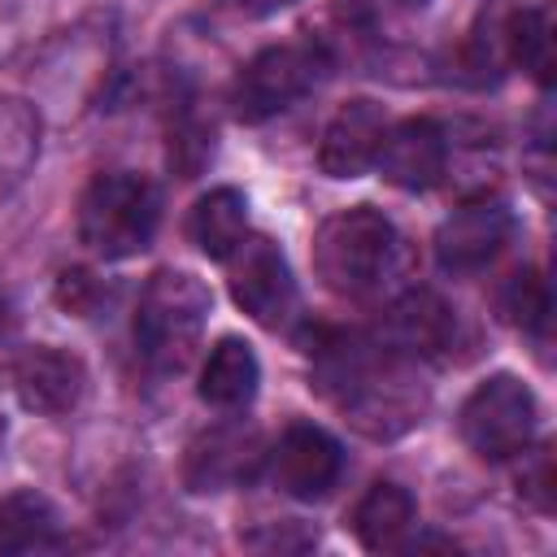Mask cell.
Wrapping results in <instances>:
<instances>
[{
  "label": "cell",
  "mask_w": 557,
  "mask_h": 557,
  "mask_svg": "<svg viewBox=\"0 0 557 557\" xmlns=\"http://www.w3.org/2000/svg\"><path fill=\"white\" fill-rule=\"evenodd\" d=\"M213 296L209 287L187 270H157L139 296L135 313V344L157 370H178L191 348L200 344V331L209 322Z\"/></svg>",
  "instance_id": "4"
},
{
  "label": "cell",
  "mask_w": 557,
  "mask_h": 557,
  "mask_svg": "<svg viewBox=\"0 0 557 557\" xmlns=\"http://www.w3.org/2000/svg\"><path fill=\"white\" fill-rule=\"evenodd\" d=\"M322 392L339 405V413L370 440H396L413 422H422L426 396L400 352H383L370 344H331L318 348Z\"/></svg>",
  "instance_id": "1"
},
{
  "label": "cell",
  "mask_w": 557,
  "mask_h": 557,
  "mask_svg": "<svg viewBox=\"0 0 557 557\" xmlns=\"http://www.w3.org/2000/svg\"><path fill=\"white\" fill-rule=\"evenodd\" d=\"M257 383H261V361L252 352L248 339H218L205 357V370H200V400L213 405V409H244L252 396H257Z\"/></svg>",
  "instance_id": "15"
},
{
  "label": "cell",
  "mask_w": 557,
  "mask_h": 557,
  "mask_svg": "<svg viewBox=\"0 0 557 557\" xmlns=\"http://www.w3.org/2000/svg\"><path fill=\"white\" fill-rule=\"evenodd\" d=\"M270 470H274L278 492H287L292 500H322L344 474V448L331 431L313 422H296L274 444Z\"/></svg>",
  "instance_id": "9"
},
{
  "label": "cell",
  "mask_w": 557,
  "mask_h": 557,
  "mask_svg": "<svg viewBox=\"0 0 557 557\" xmlns=\"http://www.w3.org/2000/svg\"><path fill=\"white\" fill-rule=\"evenodd\" d=\"M17 326V313H13V300H9V292L0 287V335H9Z\"/></svg>",
  "instance_id": "25"
},
{
  "label": "cell",
  "mask_w": 557,
  "mask_h": 557,
  "mask_svg": "<svg viewBox=\"0 0 557 557\" xmlns=\"http://www.w3.org/2000/svg\"><path fill=\"white\" fill-rule=\"evenodd\" d=\"M0 444H4V418H0Z\"/></svg>",
  "instance_id": "27"
},
{
  "label": "cell",
  "mask_w": 557,
  "mask_h": 557,
  "mask_svg": "<svg viewBox=\"0 0 557 557\" xmlns=\"http://www.w3.org/2000/svg\"><path fill=\"white\" fill-rule=\"evenodd\" d=\"M313 265H318V278L335 296L370 300L400 274L405 239L379 209L352 205L322 222L313 239Z\"/></svg>",
  "instance_id": "2"
},
{
  "label": "cell",
  "mask_w": 557,
  "mask_h": 557,
  "mask_svg": "<svg viewBox=\"0 0 557 557\" xmlns=\"http://www.w3.org/2000/svg\"><path fill=\"white\" fill-rule=\"evenodd\" d=\"M518 483H522V496H527L540 513H548V509H553V457H548V448L531 453V461L522 466Z\"/></svg>",
  "instance_id": "22"
},
{
  "label": "cell",
  "mask_w": 557,
  "mask_h": 557,
  "mask_svg": "<svg viewBox=\"0 0 557 557\" xmlns=\"http://www.w3.org/2000/svg\"><path fill=\"white\" fill-rule=\"evenodd\" d=\"M157 222H161V191L144 174H126V170L100 174L78 200V239L104 261L144 252L157 235Z\"/></svg>",
  "instance_id": "3"
},
{
  "label": "cell",
  "mask_w": 557,
  "mask_h": 557,
  "mask_svg": "<svg viewBox=\"0 0 557 557\" xmlns=\"http://www.w3.org/2000/svg\"><path fill=\"white\" fill-rule=\"evenodd\" d=\"M548 309H553V300H548V283L540 278V270H522V274L509 278V287H505V313H509L513 326L540 335L548 326Z\"/></svg>",
  "instance_id": "21"
},
{
  "label": "cell",
  "mask_w": 557,
  "mask_h": 557,
  "mask_svg": "<svg viewBox=\"0 0 557 557\" xmlns=\"http://www.w3.org/2000/svg\"><path fill=\"white\" fill-rule=\"evenodd\" d=\"M57 300H61L70 313H91L96 300H100L96 274H87V270H65L61 283H57Z\"/></svg>",
  "instance_id": "23"
},
{
  "label": "cell",
  "mask_w": 557,
  "mask_h": 557,
  "mask_svg": "<svg viewBox=\"0 0 557 557\" xmlns=\"http://www.w3.org/2000/svg\"><path fill=\"white\" fill-rule=\"evenodd\" d=\"M383 135H387L383 109L374 100H348L331 117V126L322 131V144H318L322 174H331V178H361L374 165Z\"/></svg>",
  "instance_id": "12"
},
{
  "label": "cell",
  "mask_w": 557,
  "mask_h": 557,
  "mask_svg": "<svg viewBox=\"0 0 557 557\" xmlns=\"http://www.w3.org/2000/svg\"><path fill=\"white\" fill-rule=\"evenodd\" d=\"M296 0H239V9L248 13V17H270V13H283V9H292Z\"/></svg>",
  "instance_id": "24"
},
{
  "label": "cell",
  "mask_w": 557,
  "mask_h": 557,
  "mask_svg": "<svg viewBox=\"0 0 557 557\" xmlns=\"http://www.w3.org/2000/svg\"><path fill=\"white\" fill-rule=\"evenodd\" d=\"M513 235V213L505 200L496 196H479L466 200L461 209H453L440 231H435V257L448 274H474L487 261L500 257V248Z\"/></svg>",
  "instance_id": "8"
},
{
  "label": "cell",
  "mask_w": 557,
  "mask_h": 557,
  "mask_svg": "<svg viewBox=\"0 0 557 557\" xmlns=\"http://www.w3.org/2000/svg\"><path fill=\"white\" fill-rule=\"evenodd\" d=\"M509 61L531 70L540 87L553 83L557 70V39H553V9L531 4V9H509Z\"/></svg>",
  "instance_id": "19"
},
{
  "label": "cell",
  "mask_w": 557,
  "mask_h": 557,
  "mask_svg": "<svg viewBox=\"0 0 557 557\" xmlns=\"http://www.w3.org/2000/svg\"><path fill=\"white\" fill-rule=\"evenodd\" d=\"M453 331H457V318L435 292H409L383 318V348H392L400 357L405 352L422 357V352L448 348Z\"/></svg>",
  "instance_id": "14"
},
{
  "label": "cell",
  "mask_w": 557,
  "mask_h": 557,
  "mask_svg": "<svg viewBox=\"0 0 557 557\" xmlns=\"http://www.w3.org/2000/svg\"><path fill=\"white\" fill-rule=\"evenodd\" d=\"M39 157V113L26 100L0 96V205L26 183Z\"/></svg>",
  "instance_id": "18"
},
{
  "label": "cell",
  "mask_w": 557,
  "mask_h": 557,
  "mask_svg": "<svg viewBox=\"0 0 557 557\" xmlns=\"http://www.w3.org/2000/svg\"><path fill=\"white\" fill-rule=\"evenodd\" d=\"M322 52L313 44H274L265 52H257L235 87H231V104L239 122H265L283 109H292L318 78H322Z\"/></svg>",
  "instance_id": "6"
},
{
  "label": "cell",
  "mask_w": 557,
  "mask_h": 557,
  "mask_svg": "<svg viewBox=\"0 0 557 557\" xmlns=\"http://www.w3.org/2000/svg\"><path fill=\"white\" fill-rule=\"evenodd\" d=\"M187 235L209 261H226L239 248V239L248 235V200H244V191L213 187L209 196H200L191 218H187Z\"/></svg>",
  "instance_id": "16"
},
{
  "label": "cell",
  "mask_w": 557,
  "mask_h": 557,
  "mask_svg": "<svg viewBox=\"0 0 557 557\" xmlns=\"http://www.w3.org/2000/svg\"><path fill=\"white\" fill-rule=\"evenodd\" d=\"M396 4H405V9H422V4H431V0H396Z\"/></svg>",
  "instance_id": "26"
},
{
  "label": "cell",
  "mask_w": 557,
  "mask_h": 557,
  "mask_svg": "<svg viewBox=\"0 0 557 557\" xmlns=\"http://www.w3.org/2000/svg\"><path fill=\"white\" fill-rule=\"evenodd\" d=\"M13 387H17V400L30 409V413H70L87 387V370L78 357H70L65 348H52V344H39L30 352L17 357L13 366Z\"/></svg>",
  "instance_id": "13"
},
{
  "label": "cell",
  "mask_w": 557,
  "mask_h": 557,
  "mask_svg": "<svg viewBox=\"0 0 557 557\" xmlns=\"http://www.w3.org/2000/svg\"><path fill=\"white\" fill-rule=\"evenodd\" d=\"M57 544V509L39 492H13L0 500V553H30Z\"/></svg>",
  "instance_id": "20"
},
{
  "label": "cell",
  "mask_w": 557,
  "mask_h": 557,
  "mask_svg": "<svg viewBox=\"0 0 557 557\" xmlns=\"http://www.w3.org/2000/svg\"><path fill=\"white\" fill-rule=\"evenodd\" d=\"M226 261H231V296L252 322L283 326L296 313V278H292L287 257L278 252L274 239H265V235L248 239L244 235Z\"/></svg>",
  "instance_id": "7"
},
{
  "label": "cell",
  "mask_w": 557,
  "mask_h": 557,
  "mask_svg": "<svg viewBox=\"0 0 557 557\" xmlns=\"http://www.w3.org/2000/svg\"><path fill=\"white\" fill-rule=\"evenodd\" d=\"M448 161V139L431 117H409L400 126H387L383 144H379V174L405 191H426L431 183H440Z\"/></svg>",
  "instance_id": "11"
},
{
  "label": "cell",
  "mask_w": 557,
  "mask_h": 557,
  "mask_svg": "<svg viewBox=\"0 0 557 557\" xmlns=\"http://www.w3.org/2000/svg\"><path fill=\"white\" fill-rule=\"evenodd\" d=\"M257 461H261L257 431L213 426L191 440V448L183 457V483H187V492H226V487L252 479Z\"/></svg>",
  "instance_id": "10"
},
{
  "label": "cell",
  "mask_w": 557,
  "mask_h": 557,
  "mask_svg": "<svg viewBox=\"0 0 557 557\" xmlns=\"http://www.w3.org/2000/svg\"><path fill=\"white\" fill-rule=\"evenodd\" d=\"M413 527V496L400 487V483H374L357 513H352V531L357 540L370 548V553H387V548H400L405 535Z\"/></svg>",
  "instance_id": "17"
},
{
  "label": "cell",
  "mask_w": 557,
  "mask_h": 557,
  "mask_svg": "<svg viewBox=\"0 0 557 557\" xmlns=\"http://www.w3.org/2000/svg\"><path fill=\"white\" fill-rule=\"evenodd\" d=\"M535 418H540L535 392L518 374H492L466 396L457 426H461V440L470 444V453H479L487 461H505L531 444Z\"/></svg>",
  "instance_id": "5"
}]
</instances>
